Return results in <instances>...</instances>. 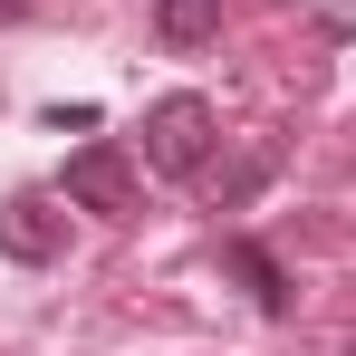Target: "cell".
Here are the masks:
<instances>
[{"label":"cell","mask_w":356,"mask_h":356,"mask_svg":"<svg viewBox=\"0 0 356 356\" xmlns=\"http://www.w3.org/2000/svg\"><path fill=\"white\" fill-rule=\"evenodd\" d=\"M58 183H67V202H77V212H106V222L135 212V164H125L116 145H77Z\"/></svg>","instance_id":"cell-2"},{"label":"cell","mask_w":356,"mask_h":356,"mask_svg":"<svg viewBox=\"0 0 356 356\" xmlns=\"http://www.w3.org/2000/svg\"><path fill=\"white\" fill-rule=\"evenodd\" d=\"M202 154H212V106L202 97H154L145 106V174H202Z\"/></svg>","instance_id":"cell-1"},{"label":"cell","mask_w":356,"mask_h":356,"mask_svg":"<svg viewBox=\"0 0 356 356\" xmlns=\"http://www.w3.org/2000/svg\"><path fill=\"white\" fill-rule=\"evenodd\" d=\"M0 260H58V212L49 202H0Z\"/></svg>","instance_id":"cell-3"},{"label":"cell","mask_w":356,"mask_h":356,"mask_svg":"<svg viewBox=\"0 0 356 356\" xmlns=\"http://www.w3.org/2000/svg\"><path fill=\"white\" fill-rule=\"evenodd\" d=\"M347 356H356V347H347Z\"/></svg>","instance_id":"cell-7"},{"label":"cell","mask_w":356,"mask_h":356,"mask_svg":"<svg viewBox=\"0 0 356 356\" xmlns=\"http://www.w3.org/2000/svg\"><path fill=\"white\" fill-rule=\"evenodd\" d=\"M10 19H29V10H19V0H0V29H10Z\"/></svg>","instance_id":"cell-6"},{"label":"cell","mask_w":356,"mask_h":356,"mask_svg":"<svg viewBox=\"0 0 356 356\" xmlns=\"http://www.w3.org/2000/svg\"><path fill=\"white\" fill-rule=\"evenodd\" d=\"M154 29H164V49H202V39H222V0H154Z\"/></svg>","instance_id":"cell-5"},{"label":"cell","mask_w":356,"mask_h":356,"mask_svg":"<svg viewBox=\"0 0 356 356\" xmlns=\"http://www.w3.org/2000/svg\"><path fill=\"white\" fill-rule=\"evenodd\" d=\"M222 270H232L241 289L260 298V308H270V318H289V270H280V260H270V250H260V241H222Z\"/></svg>","instance_id":"cell-4"}]
</instances>
